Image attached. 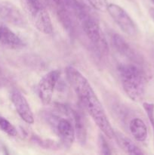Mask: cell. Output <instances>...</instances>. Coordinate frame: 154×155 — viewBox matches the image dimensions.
Listing matches in <instances>:
<instances>
[{
  "mask_svg": "<svg viewBox=\"0 0 154 155\" xmlns=\"http://www.w3.org/2000/svg\"><path fill=\"white\" fill-rule=\"evenodd\" d=\"M66 79L78 97L80 103L96 124L98 128L109 139L115 137V131L109 121L102 104L92 89L88 80L79 70L72 66L66 68Z\"/></svg>",
  "mask_w": 154,
  "mask_h": 155,
  "instance_id": "obj_1",
  "label": "cell"
},
{
  "mask_svg": "<svg viewBox=\"0 0 154 155\" xmlns=\"http://www.w3.org/2000/svg\"><path fill=\"white\" fill-rule=\"evenodd\" d=\"M75 20L94 53L99 58L105 57L108 54V45L105 36L96 17L85 5L83 4L79 9Z\"/></svg>",
  "mask_w": 154,
  "mask_h": 155,
  "instance_id": "obj_2",
  "label": "cell"
},
{
  "mask_svg": "<svg viewBox=\"0 0 154 155\" xmlns=\"http://www.w3.org/2000/svg\"><path fill=\"white\" fill-rule=\"evenodd\" d=\"M119 78L124 92L134 101L143 98L146 86L143 71L136 64H121L118 67Z\"/></svg>",
  "mask_w": 154,
  "mask_h": 155,
  "instance_id": "obj_3",
  "label": "cell"
},
{
  "mask_svg": "<svg viewBox=\"0 0 154 155\" xmlns=\"http://www.w3.org/2000/svg\"><path fill=\"white\" fill-rule=\"evenodd\" d=\"M21 5L26 15L39 31L46 35L53 33L49 14L39 0H21Z\"/></svg>",
  "mask_w": 154,
  "mask_h": 155,
  "instance_id": "obj_4",
  "label": "cell"
},
{
  "mask_svg": "<svg viewBox=\"0 0 154 155\" xmlns=\"http://www.w3.org/2000/svg\"><path fill=\"white\" fill-rule=\"evenodd\" d=\"M47 120L60 138L61 145L66 148H70L75 136L74 127L70 120L50 114L47 117Z\"/></svg>",
  "mask_w": 154,
  "mask_h": 155,
  "instance_id": "obj_5",
  "label": "cell"
},
{
  "mask_svg": "<svg viewBox=\"0 0 154 155\" xmlns=\"http://www.w3.org/2000/svg\"><path fill=\"white\" fill-rule=\"evenodd\" d=\"M107 11L124 33L130 36L137 34V26L125 9L114 3H110Z\"/></svg>",
  "mask_w": 154,
  "mask_h": 155,
  "instance_id": "obj_6",
  "label": "cell"
},
{
  "mask_svg": "<svg viewBox=\"0 0 154 155\" xmlns=\"http://www.w3.org/2000/svg\"><path fill=\"white\" fill-rule=\"evenodd\" d=\"M60 74L58 70H52L45 74L39 80L37 86V92L39 99L43 104L47 105L51 102Z\"/></svg>",
  "mask_w": 154,
  "mask_h": 155,
  "instance_id": "obj_7",
  "label": "cell"
},
{
  "mask_svg": "<svg viewBox=\"0 0 154 155\" xmlns=\"http://www.w3.org/2000/svg\"><path fill=\"white\" fill-rule=\"evenodd\" d=\"M0 18L15 27L24 28L27 25V21L22 12L10 2H0Z\"/></svg>",
  "mask_w": 154,
  "mask_h": 155,
  "instance_id": "obj_8",
  "label": "cell"
},
{
  "mask_svg": "<svg viewBox=\"0 0 154 155\" xmlns=\"http://www.w3.org/2000/svg\"><path fill=\"white\" fill-rule=\"evenodd\" d=\"M60 108L66 115H68L69 120L72 122L75 130V134L77 141L81 146H84L87 142V130L84 119L81 114L76 110L68 106H60Z\"/></svg>",
  "mask_w": 154,
  "mask_h": 155,
  "instance_id": "obj_9",
  "label": "cell"
},
{
  "mask_svg": "<svg viewBox=\"0 0 154 155\" xmlns=\"http://www.w3.org/2000/svg\"><path fill=\"white\" fill-rule=\"evenodd\" d=\"M11 100L20 117L27 124H33L34 117L28 101L22 93L18 90H13L11 93Z\"/></svg>",
  "mask_w": 154,
  "mask_h": 155,
  "instance_id": "obj_10",
  "label": "cell"
},
{
  "mask_svg": "<svg viewBox=\"0 0 154 155\" xmlns=\"http://www.w3.org/2000/svg\"><path fill=\"white\" fill-rule=\"evenodd\" d=\"M0 45L11 49H19L25 44L11 29L0 22Z\"/></svg>",
  "mask_w": 154,
  "mask_h": 155,
  "instance_id": "obj_11",
  "label": "cell"
},
{
  "mask_svg": "<svg viewBox=\"0 0 154 155\" xmlns=\"http://www.w3.org/2000/svg\"><path fill=\"white\" fill-rule=\"evenodd\" d=\"M111 42L118 52L131 61L138 62V56L128 42L117 33L112 35Z\"/></svg>",
  "mask_w": 154,
  "mask_h": 155,
  "instance_id": "obj_12",
  "label": "cell"
},
{
  "mask_svg": "<svg viewBox=\"0 0 154 155\" xmlns=\"http://www.w3.org/2000/svg\"><path fill=\"white\" fill-rule=\"evenodd\" d=\"M129 131L137 142H144L147 138V128L140 118H134L129 124Z\"/></svg>",
  "mask_w": 154,
  "mask_h": 155,
  "instance_id": "obj_13",
  "label": "cell"
},
{
  "mask_svg": "<svg viewBox=\"0 0 154 155\" xmlns=\"http://www.w3.org/2000/svg\"><path fill=\"white\" fill-rule=\"evenodd\" d=\"M115 137L119 146L124 151L129 154H143V152L129 139L125 137L123 135L119 134L115 132Z\"/></svg>",
  "mask_w": 154,
  "mask_h": 155,
  "instance_id": "obj_14",
  "label": "cell"
},
{
  "mask_svg": "<svg viewBox=\"0 0 154 155\" xmlns=\"http://www.w3.org/2000/svg\"><path fill=\"white\" fill-rule=\"evenodd\" d=\"M0 130L3 131L11 137H15L18 135L16 128L5 118L0 117Z\"/></svg>",
  "mask_w": 154,
  "mask_h": 155,
  "instance_id": "obj_15",
  "label": "cell"
},
{
  "mask_svg": "<svg viewBox=\"0 0 154 155\" xmlns=\"http://www.w3.org/2000/svg\"><path fill=\"white\" fill-rule=\"evenodd\" d=\"M98 150H99V153L101 154L108 155L112 154L110 148L105 137L101 134H100L98 136Z\"/></svg>",
  "mask_w": 154,
  "mask_h": 155,
  "instance_id": "obj_16",
  "label": "cell"
},
{
  "mask_svg": "<svg viewBox=\"0 0 154 155\" xmlns=\"http://www.w3.org/2000/svg\"><path fill=\"white\" fill-rule=\"evenodd\" d=\"M143 107L145 110L146 115H147L149 122H150L154 134V104H152V103L143 102Z\"/></svg>",
  "mask_w": 154,
  "mask_h": 155,
  "instance_id": "obj_17",
  "label": "cell"
},
{
  "mask_svg": "<svg viewBox=\"0 0 154 155\" xmlns=\"http://www.w3.org/2000/svg\"><path fill=\"white\" fill-rule=\"evenodd\" d=\"M33 140L36 142V144H38L39 145H40L41 147L45 148H57V144L55 143L54 141L51 140H42V139H40L38 136H33Z\"/></svg>",
  "mask_w": 154,
  "mask_h": 155,
  "instance_id": "obj_18",
  "label": "cell"
},
{
  "mask_svg": "<svg viewBox=\"0 0 154 155\" xmlns=\"http://www.w3.org/2000/svg\"><path fill=\"white\" fill-rule=\"evenodd\" d=\"M88 1L91 5L96 10L100 12L107 11V5H108L107 0H88Z\"/></svg>",
  "mask_w": 154,
  "mask_h": 155,
  "instance_id": "obj_19",
  "label": "cell"
},
{
  "mask_svg": "<svg viewBox=\"0 0 154 155\" xmlns=\"http://www.w3.org/2000/svg\"><path fill=\"white\" fill-rule=\"evenodd\" d=\"M7 80L5 78H0V88L4 86L7 83Z\"/></svg>",
  "mask_w": 154,
  "mask_h": 155,
  "instance_id": "obj_20",
  "label": "cell"
},
{
  "mask_svg": "<svg viewBox=\"0 0 154 155\" xmlns=\"http://www.w3.org/2000/svg\"><path fill=\"white\" fill-rule=\"evenodd\" d=\"M149 15H150L151 18L152 19V21H154V8H149Z\"/></svg>",
  "mask_w": 154,
  "mask_h": 155,
  "instance_id": "obj_21",
  "label": "cell"
}]
</instances>
